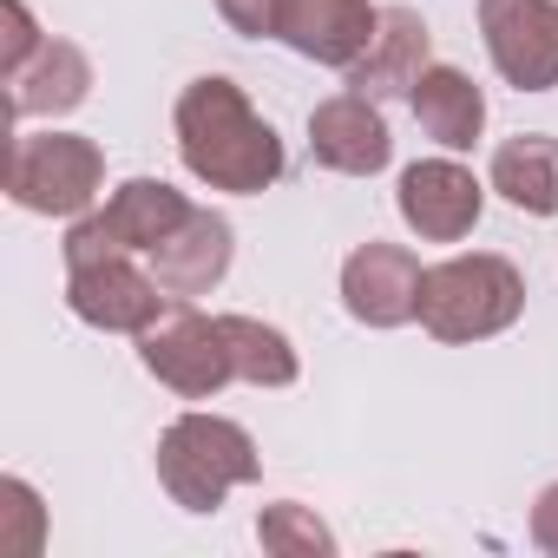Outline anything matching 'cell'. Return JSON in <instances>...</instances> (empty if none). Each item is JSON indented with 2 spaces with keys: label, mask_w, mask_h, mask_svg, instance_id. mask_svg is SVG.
Here are the masks:
<instances>
[{
  "label": "cell",
  "mask_w": 558,
  "mask_h": 558,
  "mask_svg": "<svg viewBox=\"0 0 558 558\" xmlns=\"http://www.w3.org/2000/svg\"><path fill=\"white\" fill-rule=\"evenodd\" d=\"M47 47V34L34 27V14H27V0H0V73H21L34 53Z\"/></svg>",
  "instance_id": "obj_20"
},
{
  "label": "cell",
  "mask_w": 558,
  "mask_h": 558,
  "mask_svg": "<svg viewBox=\"0 0 558 558\" xmlns=\"http://www.w3.org/2000/svg\"><path fill=\"white\" fill-rule=\"evenodd\" d=\"M395 204H401V223H408L414 236H427V243H460V236L480 223V210H486V184H480L466 165H453V158H421V165L401 171Z\"/></svg>",
  "instance_id": "obj_10"
},
{
  "label": "cell",
  "mask_w": 558,
  "mask_h": 558,
  "mask_svg": "<svg viewBox=\"0 0 558 558\" xmlns=\"http://www.w3.org/2000/svg\"><path fill=\"white\" fill-rule=\"evenodd\" d=\"M375 27H381V8L375 0H283V40L290 53L316 60V66H355L368 47H375Z\"/></svg>",
  "instance_id": "obj_12"
},
{
  "label": "cell",
  "mask_w": 558,
  "mask_h": 558,
  "mask_svg": "<svg viewBox=\"0 0 558 558\" xmlns=\"http://www.w3.org/2000/svg\"><path fill=\"white\" fill-rule=\"evenodd\" d=\"M184 217H191L184 191H171L165 178H125L106 197V210H93V217H80L66 230V269L73 263H99V256H132V250L151 256Z\"/></svg>",
  "instance_id": "obj_5"
},
{
  "label": "cell",
  "mask_w": 558,
  "mask_h": 558,
  "mask_svg": "<svg viewBox=\"0 0 558 558\" xmlns=\"http://www.w3.org/2000/svg\"><path fill=\"white\" fill-rule=\"evenodd\" d=\"M493 73L519 93L558 86V0H480Z\"/></svg>",
  "instance_id": "obj_8"
},
{
  "label": "cell",
  "mask_w": 558,
  "mask_h": 558,
  "mask_svg": "<svg viewBox=\"0 0 558 558\" xmlns=\"http://www.w3.org/2000/svg\"><path fill=\"white\" fill-rule=\"evenodd\" d=\"M525 316V276L519 263L473 250V256H447L421 276V329L434 342H486L499 329H512Z\"/></svg>",
  "instance_id": "obj_2"
},
{
  "label": "cell",
  "mask_w": 558,
  "mask_h": 558,
  "mask_svg": "<svg viewBox=\"0 0 558 558\" xmlns=\"http://www.w3.org/2000/svg\"><path fill=\"white\" fill-rule=\"evenodd\" d=\"M310 151L323 171H342V178H375L388 171L395 158V138H388V119H381V99L368 93H336L310 112Z\"/></svg>",
  "instance_id": "obj_11"
},
{
  "label": "cell",
  "mask_w": 558,
  "mask_h": 558,
  "mask_svg": "<svg viewBox=\"0 0 558 558\" xmlns=\"http://www.w3.org/2000/svg\"><path fill=\"white\" fill-rule=\"evenodd\" d=\"M217 14L230 21V34H243V40H269L276 27H283V0H217Z\"/></svg>",
  "instance_id": "obj_22"
},
{
  "label": "cell",
  "mask_w": 558,
  "mask_h": 558,
  "mask_svg": "<svg viewBox=\"0 0 558 558\" xmlns=\"http://www.w3.org/2000/svg\"><path fill=\"white\" fill-rule=\"evenodd\" d=\"M256 473H263L256 440L236 421H223V414H178L158 434V486L184 512H217Z\"/></svg>",
  "instance_id": "obj_3"
},
{
  "label": "cell",
  "mask_w": 558,
  "mask_h": 558,
  "mask_svg": "<svg viewBox=\"0 0 558 558\" xmlns=\"http://www.w3.org/2000/svg\"><path fill=\"white\" fill-rule=\"evenodd\" d=\"M421 256L401 243H362L342 263V303L362 329H401L421 316Z\"/></svg>",
  "instance_id": "obj_9"
},
{
  "label": "cell",
  "mask_w": 558,
  "mask_h": 558,
  "mask_svg": "<svg viewBox=\"0 0 558 558\" xmlns=\"http://www.w3.org/2000/svg\"><path fill=\"white\" fill-rule=\"evenodd\" d=\"M532 545L558 558V486H545L538 506H532Z\"/></svg>",
  "instance_id": "obj_23"
},
{
  "label": "cell",
  "mask_w": 558,
  "mask_h": 558,
  "mask_svg": "<svg viewBox=\"0 0 558 558\" xmlns=\"http://www.w3.org/2000/svg\"><path fill=\"white\" fill-rule=\"evenodd\" d=\"M138 362L151 381H165L171 395L184 401H210L223 381H236L230 368V342H223V323L217 316H197V310H165L145 336H138Z\"/></svg>",
  "instance_id": "obj_6"
},
{
  "label": "cell",
  "mask_w": 558,
  "mask_h": 558,
  "mask_svg": "<svg viewBox=\"0 0 558 558\" xmlns=\"http://www.w3.org/2000/svg\"><path fill=\"white\" fill-rule=\"evenodd\" d=\"M217 323H223L236 381H250V388H290V381H296L303 362H296V349H290L283 329H269V323H256V316H217Z\"/></svg>",
  "instance_id": "obj_18"
},
{
  "label": "cell",
  "mask_w": 558,
  "mask_h": 558,
  "mask_svg": "<svg viewBox=\"0 0 558 558\" xmlns=\"http://www.w3.org/2000/svg\"><path fill=\"white\" fill-rule=\"evenodd\" d=\"M421 132L440 145V151H473L480 132H486V93L460 73V66H427L421 86L408 93Z\"/></svg>",
  "instance_id": "obj_15"
},
{
  "label": "cell",
  "mask_w": 558,
  "mask_h": 558,
  "mask_svg": "<svg viewBox=\"0 0 558 558\" xmlns=\"http://www.w3.org/2000/svg\"><path fill=\"white\" fill-rule=\"evenodd\" d=\"M256 538H263V551H276V558H329V551H336V532H329L310 506H296V499L263 506V512H256Z\"/></svg>",
  "instance_id": "obj_19"
},
{
  "label": "cell",
  "mask_w": 558,
  "mask_h": 558,
  "mask_svg": "<svg viewBox=\"0 0 558 558\" xmlns=\"http://www.w3.org/2000/svg\"><path fill=\"white\" fill-rule=\"evenodd\" d=\"M493 191L525 210V217H558V138L545 132H519L493 151Z\"/></svg>",
  "instance_id": "obj_17"
},
{
  "label": "cell",
  "mask_w": 558,
  "mask_h": 558,
  "mask_svg": "<svg viewBox=\"0 0 558 558\" xmlns=\"http://www.w3.org/2000/svg\"><path fill=\"white\" fill-rule=\"evenodd\" d=\"M66 310L106 336H145L171 296L151 269H138L132 256H99V263H73L66 269Z\"/></svg>",
  "instance_id": "obj_7"
},
{
  "label": "cell",
  "mask_w": 558,
  "mask_h": 558,
  "mask_svg": "<svg viewBox=\"0 0 558 558\" xmlns=\"http://www.w3.org/2000/svg\"><path fill=\"white\" fill-rule=\"evenodd\" d=\"M106 191V151L80 132H21L8 158V197L34 217H86Z\"/></svg>",
  "instance_id": "obj_4"
},
{
  "label": "cell",
  "mask_w": 558,
  "mask_h": 558,
  "mask_svg": "<svg viewBox=\"0 0 558 558\" xmlns=\"http://www.w3.org/2000/svg\"><path fill=\"white\" fill-rule=\"evenodd\" d=\"M0 512L14 519V551H40V499H34V486L27 480H0Z\"/></svg>",
  "instance_id": "obj_21"
},
{
  "label": "cell",
  "mask_w": 558,
  "mask_h": 558,
  "mask_svg": "<svg viewBox=\"0 0 558 558\" xmlns=\"http://www.w3.org/2000/svg\"><path fill=\"white\" fill-rule=\"evenodd\" d=\"M230 269V223L217 210H191L158 250H151V276L165 283L171 303H191V296H210Z\"/></svg>",
  "instance_id": "obj_14"
},
{
  "label": "cell",
  "mask_w": 558,
  "mask_h": 558,
  "mask_svg": "<svg viewBox=\"0 0 558 558\" xmlns=\"http://www.w3.org/2000/svg\"><path fill=\"white\" fill-rule=\"evenodd\" d=\"M171 125H178L184 171L197 184H210V191L256 197V191H269L276 178H283V138H276V125L223 73L191 80L178 93V106H171Z\"/></svg>",
  "instance_id": "obj_1"
},
{
  "label": "cell",
  "mask_w": 558,
  "mask_h": 558,
  "mask_svg": "<svg viewBox=\"0 0 558 558\" xmlns=\"http://www.w3.org/2000/svg\"><path fill=\"white\" fill-rule=\"evenodd\" d=\"M434 34L414 8H381V27H375V47L349 66V86L368 93V99H408L421 86V73L434 66Z\"/></svg>",
  "instance_id": "obj_13"
},
{
  "label": "cell",
  "mask_w": 558,
  "mask_h": 558,
  "mask_svg": "<svg viewBox=\"0 0 558 558\" xmlns=\"http://www.w3.org/2000/svg\"><path fill=\"white\" fill-rule=\"evenodd\" d=\"M14 119H60L73 106H86L93 93V60L73 47V40H47L14 80Z\"/></svg>",
  "instance_id": "obj_16"
}]
</instances>
